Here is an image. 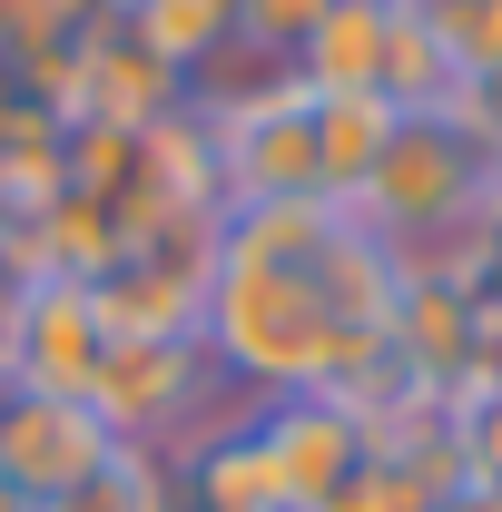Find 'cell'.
Returning a JSON list of instances; mask_svg holds the SVG:
<instances>
[{
  "label": "cell",
  "mask_w": 502,
  "mask_h": 512,
  "mask_svg": "<svg viewBox=\"0 0 502 512\" xmlns=\"http://www.w3.org/2000/svg\"><path fill=\"white\" fill-rule=\"evenodd\" d=\"M493 197H502V138H493Z\"/></svg>",
  "instance_id": "15"
},
{
  "label": "cell",
  "mask_w": 502,
  "mask_h": 512,
  "mask_svg": "<svg viewBox=\"0 0 502 512\" xmlns=\"http://www.w3.org/2000/svg\"><path fill=\"white\" fill-rule=\"evenodd\" d=\"M434 512H502V493H483V483H453Z\"/></svg>",
  "instance_id": "13"
},
{
  "label": "cell",
  "mask_w": 502,
  "mask_h": 512,
  "mask_svg": "<svg viewBox=\"0 0 502 512\" xmlns=\"http://www.w3.org/2000/svg\"><path fill=\"white\" fill-rule=\"evenodd\" d=\"M119 434L89 414V404H69V394H0V493H20L30 512H50L60 493H79L89 473H109L119 463Z\"/></svg>",
  "instance_id": "4"
},
{
  "label": "cell",
  "mask_w": 502,
  "mask_h": 512,
  "mask_svg": "<svg viewBox=\"0 0 502 512\" xmlns=\"http://www.w3.org/2000/svg\"><path fill=\"white\" fill-rule=\"evenodd\" d=\"M325 10H335V0H237V50H266V60L286 69Z\"/></svg>",
  "instance_id": "12"
},
{
  "label": "cell",
  "mask_w": 502,
  "mask_h": 512,
  "mask_svg": "<svg viewBox=\"0 0 502 512\" xmlns=\"http://www.w3.org/2000/svg\"><path fill=\"white\" fill-rule=\"evenodd\" d=\"M0 365H10L20 394H69V404H89V384L109 365V325L89 306V286L20 276L10 306H0Z\"/></svg>",
  "instance_id": "2"
},
{
  "label": "cell",
  "mask_w": 502,
  "mask_h": 512,
  "mask_svg": "<svg viewBox=\"0 0 502 512\" xmlns=\"http://www.w3.org/2000/svg\"><path fill=\"white\" fill-rule=\"evenodd\" d=\"M119 30L168 69V79H197L237 50V0H128Z\"/></svg>",
  "instance_id": "7"
},
{
  "label": "cell",
  "mask_w": 502,
  "mask_h": 512,
  "mask_svg": "<svg viewBox=\"0 0 502 512\" xmlns=\"http://www.w3.org/2000/svg\"><path fill=\"white\" fill-rule=\"evenodd\" d=\"M483 207H493V148L453 99L443 109H394L384 158L365 168V188L345 197V217L375 227L404 266H443Z\"/></svg>",
  "instance_id": "1"
},
{
  "label": "cell",
  "mask_w": 502,
  "mask_h": 512,
  "mask_svg": "<svg viewBox=\"0 0 502 512\" xmlns=\"http://www.w3.org/2000/svg\"><path fill=\"white\" fill-rule=\"evenodd\" d=\"M384 128H394L384 99H315V168H325V197H335V207L365 188V168L384 158Z\"/></svg>",
  "instance_id": "8"
},
{
  "label": "cell",
  "mask_w": 502,
  "mask_h": 512,
  "mask_svg": "<svg viewBox=\"0 0 502 512\" xmlns=\"http://www.w3.org/2000/svg\"><path fill=\"white\" fill-rule=\"evenodd\" d=\"M434 20L453 79H502V0H414Z\"/></svg>",
  "instance_id": "9"
},
{
  "label": "cell",
  "mask_w": 502,
  "mask_h": 512,
  "mask_svg": "<svg viewBox=\"0 0 502 512\" xmlns=\"http://www.w3.org/2000/svg\"><path fill=\"white\" fill-rule=\"evenodd\" d=\"M0 512H30V503H20V493H0Z\"/></svg>",
  "instance_id": "16"
},
{
  "label": "cell",
  "mask_w": 502,
  "mask_h": 512,
  "mask_svg": "<svg viewBox=\"0 0 502 512\" xmlns=\"http://www.w3.org/2000/svg\"><path fill=\"white\" fill-rule=\"evenodd\" d=\"M414 0H335L325 20L306 30V50L286 60L296 89L315 99H384V69H394V20H404ZM394 109V99H384Z\"/></svg>",
  "instance_id": "6"
},
{
  "label": "cell",
  "mask_w": 502,
  "mask_h": 512,
  "mask_svg": "<svg viewBox=\"0 0 502 512\" xmlns=\"http://www.w3.org/2000/svg\"><path fill=\"white\" fill-rule=\"evenodd\" d=\"M453 444H463V483L502 493V375L453 394Z\"/></svg>",
  "instance_id": "11"
},
{
  "label": "cell",
  "mask_w": 502,
  "mask_h": 512,
  "mask_svg": "<svg viewBox=\"0 0 502 512\" xmlns=\"http://www.w3.org/2000/svg\"><path fill=\"white\" fill-rule=\"evenodd\" d=\"M79 10H89V20H119V10H128V0H79Z\"/></svg>",
  "instance_id": "14"
},
{
  "label": "cell",
  "mask_w": 502,
  "mask_h": 512,
  "mask_svg": "<svg viewBox=\"0 0 502 512\" xmlns=\"http://www.w3.org/2000/svg\"><path fill=\"white\" fill-rule=\"evenodd\" d=\"M247 444L266 453L286 512H325L355 483V463L375 453V434H365V414H355L345 394H266L247 414Z\"/></svg>",
  "instance_id": "3"
},
{
  "label": "cell",
  "mask_w": 502,
  "mask_h": 512,
  "mask_svg": "<svg viewBox=\"0 0 502 512\" xmlns=\"http://www.w3.org/2000/svg\"><path fill=\"white\" fill-rule=\"evenodd\" d=\"M207 375H217L207 335H109V365L89 384V414H99L128 453H158V434L188 424V404H197Z\"/></svg>",
  "instance_id": "5"
},
{
  "label": "cell",
  "mask_w": 502,
  "mask_h": 512,
  "mask_svg": "<svg viewBox=\"0 0 502 512\" xmlns=\"http://www.w3.org/2000/svg\"><path fill=\"white\" fill-rule=\"evenodd\" d=\"M443 266H453V286L473 296V316L502 335V197L483 207V217H473V227H463V247L443 256Z\"/></svg>",
  "instance_id": "10"
}]
</instances>
